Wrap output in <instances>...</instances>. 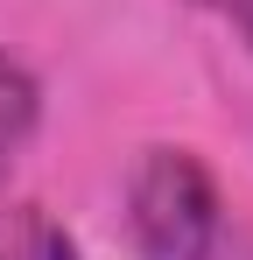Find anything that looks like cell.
Segmentation results:
<instances>
[{"instance_id":"277c9868","label":"cell","mask_w":253,"mask_h":260,"mask_svg":"<svg viewBox=\"0 0 253 260\" xmlns=\"http://www.w3.org/2000/svg\"><path fill=\"white\" fill-rule=\"evenodd\" d=\"M204 7H211V14H225V21L246 36V49H253V0H204Z\"/></svg>"},{"instance_id":"6da1fadb","label":"cell","mask_w":253,"mask_h":260,"mask_svg":"<svg viewBox=\"0 0 253 260\" xmlns=\"http://www.w3.org/2000/svg\"><path fill=\"white\" fill-rule=\"evenodd\" d=\"M126 225L141 260H211L218 246V183L190 148H148L126 183Z\"/></svg>"},{"instance_id":"7a4b0ae2","label":"cell","mask_w":253,"mask_h":260,"mask_svg":"<svg viewBox=\"0 0 253 260\" xmlns=\"http://www.w3.org/2000/svg\"><path fill=\"white\" fill-rule=\"evenodd\" d=\"M0 260H78V246L42 204H7L0 211Z\"/></svg>"},{"instance_id":"3957f363","label":"cell","mask_w":253,"mask_h":260,"mask_svg":"<svg viewBox=\"0 0 253 260\" xmlns=\"http://www.w3.org/2000/svg\"><path fill=\"white\" fill-rule=\"evenodd\" d=\"M36 113H42L36 78H28L14 56H0V176L14 169V155L28 148V134H36Z\"/></svg>"}]
</instances>
